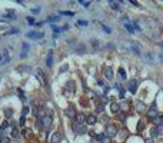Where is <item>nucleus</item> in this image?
<instances>
[{"mask_svg":"<svg viewBox=\"0 0 163 143\" xmlns=\"http://www.w3.org/2000/svg\"><path fill=\"white\" fill-rule=\"evenodd\" d=\"M106 135H107V137H115L117 135V129H116L115 124H107L106 126Z\"/></svg>","mask_w":163,"mask_h":143,"instance_id":"f257e3e1","label":"nucleus"},{"mask_svg":"<svg viewBox=\"0 0 163 143\" xmlns=\"http://www.w3.org/2000/svg\"><path fill=\"white\" fill-rule=\"evenodd\" d=\"M127 90H129L130 93H133V95L137 92V80H136V79L129 80V83H127Z\"/></svg>","mask_w":163,"mask_h":143,"instance_id":"f03ea898","label":"nucleus"},{"mask_svg":"<svg viewBox=\"0 0 163 143\" xmlns=\"http://www.w3.org/2000/svg\"><path fill=\"white\" fill-rule=\"evenodd\" d=\"M73 130L76 132V133H79V135H83V133H86V127L83 126V124H80V123H73Z\"/></svg>","mask_w":163,"mask_h":143,"instance_id":"7ed1b4c3","label":"nucleus"},{"mask_svg":"<svg viewBox=\"0 0 163 143\" xmlns=\"http://www.w3.org/2000/svg\"><path fill=\"white\" fill-rule=\"evenodd\" d=\"M29 50H30V46H29V43L24 42V43L22 44V53H20V57H22V59H26V57H27Z\"/></svg>","mask_w":163,"mask_h":143,"instance_id":"20e7f679","label":"nucleus"},{"mask_svg":"<svg viewBox=\"0 0 163 143\" xmlns=\"http://www.w3.org/2000/svg\"><path fill=\"white\" fill-rule=\"evenodd\" d=\"M130 49H132V52L135 53L136 56H140V55H142V49H140V46H139L136 42H130Z\"/></svg>","mask_w":163,"mask_h":143,"instance_id":"39448f33","label":"nucleus"},{"mask_svg":"<svg viewBox=\"0 0 163 143\" xmlns=\"http://www.w3.org/2000/svg\"><path fill=\"white\" fill-rule=\"evenodd\" d=\"M29 39H42L43 37V32H29L26 33Z\"/></svg>","mask_w":163,"mask_h":143,"instance_id":"423d86ee","label":"nucleus"},{"mask_svg":"<svg viewBox=\"0 0 163 143\" xmlns=\"http://www.w3.org/2000/svg\"><path fill=\"white\" fill-rule=\"evenodd\" d=\"M60 140H62V135L59 133V132H53V135L50 136V143H60Z\"/></svg>","mask_w":163,"mask_h":143,"instance_id":"0eeeda50","label":"nucleus"},{"mask_svg":"<svg viewBox=\"0 0 163 143\" xmlns=\"http://www.w3.org/2000/svg\"><path fill=\"white\" fill-rule=\"evenodd\" d=\"M64 115L67 116V117H76V109L73 106H69L67 109L64 110Z\"/></svg>","mask_w":163,"mask_h":143,"instance_id":"6e6552de","label":"nucleus"},{"mask_svg":"<svg viewBox=\"0 0 163 143\" xmlns=\"http://www.w3.org/2000/svg\"><path fill=\"white\" fill-rule=\"evenodd\" d=\"M156 115H157V109H156V104H153L147 110V116L149 117H155V120H156Z\"/></svg>","mask_w":163,"mask_h":143,"instance_id":"1a4fd4ad","label":"nucleus"},{"mask_svg":"<svg viewBox=\"0 0 163 143\" xmlns=\"http://www.w3.org/2000/svg\"><path fill=\"white\" fill-rule=\"evenodd\" d=\"M104 77L109 79V80H113L115 76H113V70H112L110 67H106V69H104Z\"/></svg>","mask_w":163,"mask_h":143,"instance_id":"9d476101","label":"nucleus"},{"mask_svg":"<svg viewBox=\"0 0 163 143\" xmlns=\"http://www.w3.org/2000/svg\"><path fill=\"white\" fill-rule=\"evenodd\" d=\"M52 124V117L50 116H44L43 119H42V126L43 127H49Z\"/></svg>","mask_w":163,"mask_h":143,"instance_id":"9b49d317","label":"nucleus"},{"mask_svg":"<svg viewBox=\"0 0 163 143\" xmlns=\"http://www.w3.org/2000/svg\"><path fill=\"white\" fill-rule=\"evenodd\" d=\"M17 72H19V73H29V72H32V67L30 66H19L17 67Z\"/></svg>","mask_w":163,"mask_h":143,"instance_id":"f8f14e48","label":"nucleus"},{"mask_svg":"<svg viewBox=\"0 0 163 143\" xmlns=\"http://www.w3.org/2000/svg\"><path fill=\"white\" fill-rule=\"evenodd\" d=\"M36 75H37V77H39V80H42L44 84H47V82H46V77H44V73L40 70V69H37L36 70Z\"/></svg>","mask_w":163,"mask_h":143,"instance_id":"ddd939ff","label":"nucleus"},{"mask_svg":"<svg viewBox=\"0 0 163 143\" xmlns=\"http://www.w3.org/2000/svg\"><path fill=\"white\" fill-rule=\"evenodd\" d=\"M135 107L139 110V112H143L144 109H146V106H144V103H142V102H139V100H136L135 102Z\"/></svg>","mask_w":163,"mask_h":143,"instance_id":"4468645a","label":"nucleus"},{"mask_svg":"<svg viewBox=\"0 0 163 143\" xmlns=\"http://www.w3.org/2000/svg\"><path fill=\"white\" fill-rule=\"evenodd\" d=\"M96 115H89L87 117H86V122H87V124H95L96 123Z\"/></svg>","mask_w":163,"mask_h":143,"instance_id":"2eb2a0df","label":"nucleus"},{"mask_svg":"<svg viewBox=\"0 0 163 143\" xmlns=\"http://www.w3.org/2000/svg\"><path fill=\"white\" fill-rule=\"evenodd\" d=\"M76 120H77V123H80V124H83L84 122H86V116L83 115V113H79V115H76V117H75Z\"/></svg>","mask_w":163,"mask_h":143,"instance_id":"dca6fc26","label":"nucleus"},{"mask_svg":"<svg viewBox=\"0 0 163 143\" xmlns=\"http://www.w3.org/2000/svg\"><path fill=\"white\" fill-rule=\"evenodd\" d=\"M46 64H47V67H52V64H53V52H50L49 55H47V59H46Z\"/></svg>","mask_w":163,"mask_h":143,"instance_id":"f3484780","label":"nucleus"},{"mask_svg":"<svg viewBox=\"0 0 163 143\" xmlns=\"http://www.w3.org/2000/svg\"><path fill=\"white\" fill-rule=\"evenodd\" d=\"M109 6H110L113 10H119L120 9V3L119 2H113V0H112V2H109Z\"/></svg>","mask_w":163,"mask_h":143,"instance_id":"a211bd4d","label":"nucleus"},{"mask_svg":"<svg viewBox=\"0 0 163 143\" xmlns=\"http://www.w3.org/2000/svg\"><path fill=\"white\" fill-rule=\"evenodd\" d=\"M37 117H40V116H43V113H44V110H43V107H36L34 109V112H33Z\"/></svg>","mask_w":163,"mask_h":143,"instance_id":"6ab92c4d","label":"nucleus"},{"mask_svg":"<svg viewBox=\"0 0 163 143\" xmlns=\"http://www.w3.org/2000/svg\"><path fill=\"white\" fill-rule=\"evenodd\" d=\"M119 109H120V106H119L117 103H112V104H110V110H112V113H117Z\"/></svg>","mask_w":163,"mask_h":143,"instance_id":"aec40b11","label":"nucleus"},{"mask_svg":"<svg viewBox=\"0 0 163 143\" xmlns=\"http://www.w3.org/2000/svg\"><path fill=\"white\" fill-rule=\"evenodd\" d=\"M119 77L122 79V80H126V77H127V76H126V70L124 69H119Z\"/></svg>","mask_w":163,"mask_h":143,"instance_id":"412c9836","label":"nucleus"},{"mask_svg":"<svg viewBox=\"0 0 163 143\" xmlns=\"http://www.w3.org/2000/svg\"><path fill=\"white\" fill-rule=\"evenodd\" d=\"M90 43H92V46H93V49H95V50H97V47H99V44H100L97 39H92V42H90Z\"/></svg>","mask_w":163,"mask_h":143,"instance_id":"4be33fe9","label":"nucleus"},{"mask_svg":"<svg viewBox=\"0 0 163 143\" xmlns=\"http://www.w3.org/2000/svg\"><path fill=\"white\" fill-rule=\"evenodd\" d=\"M124 27L127 29V32L129 33H133L135 32V27H133V24H129V23H124Z\"/></svg>","mask_w":163,"mask_h":143,"instance_id":"5701e85b","label":"nucleus"},{"mask_svg":"<svg viewBox=\"0 0 163 143\" xmlns=\"http://www.w3.org/2000/svg\"><path fill=\"white\" fill-rule=\"evenodd\" d=\"M59 20H60V17H57V16H50L49 19H47L49 23H52V22H59Z\"/></svg>","mask_w":163,"mask_h":143,"instance_id":"b1692460","label":"nucleus"},{"mask_svg":"<svg viewBox=\"0 0 163 143\" xmlns=\"http://www.w3.org/2000/svg\"><path fill=\"white\" fill-rule=\"evenodd\" d=\"M103 110H104V106H103V103H100V104L97 103V106H96V112H97V113H102Z\"/></svg>","mask_w":163,"mask_h":143,"instance_id":"393cba45","label":"nucleus"},{"mask_svg":"<svg viewBox=\"0 0 163 143\" xmlns=\"http://www.w3.org/2000/svg\"><path fill=\"white\" fill-rule=\"evenodd\" d=\"M76 49H77V52H79V53H84V44H77V46H76Z\"/></svg>","mask_w":163,"mask_h":143,"instance_id":"a878e982","label":"nucleus"},{"mask_svg":"<svg viewBox=\"0 0 163 143\" xmlns=\"http://www.w3.org/2000/svg\"><path fill=\"white\" fill-rule=\"evenodd\" d=\"M60 14H64V16H75V13H73V12H64V10H62V12H60Z\"/></svg>","mask_w":163,"mask_h":143,"instance_id":"bb28decb","label":"nucleus"},{"mask_svg":"<svg viewBox=\"0 0 163 143\" xmlns=\"http://www.w3.org/2000/svg\"><path fill=\"white\" fill-rule=\"evenodd\" d=\"M77 26H87L86 20H77Z\"/></svg>","mask_w":163,"mask_h":143,"instance_id":"cd10ccee","label":"nucleus"},{"mask_svg":"<svg viewBox=\"0 0 163 143\" xmlns=\"http://www.w3.org/2000/svg\"><path fill=\"white\" fill-rule=\"evenodd\" d=\"M100 24H102V23H100ZM102 27H103V30H104L106 33H112V29H109L107 26H104V24H102Z\"/></svg>","mask_w":163,"mask_h":143,"instance_id":"c85d7f7f","label":"nucleus"},{"mask_svg":"<svg viewBox=\"0 0 163 143\" xmlns=\"http://www.w3.org/2000/svg\"><path fill=\"white\" fill-rule=\"evenodd\" d=\"M17 93H19V95H20V99H22L23 102H26V97H24V95H23V92L20 90V89H19V90H17Z\"/></svg>","mask_w":163,"mask_h":143,"instance_id":"c756f323","label":"nucleus"},{"mask_svg":"<svg viewBox=\"0 0 163 143\" xmlns=\"http://www.w3.org/2000/svg\"><path fill=\"white\" fill-rule=\"evenodd\" d=\"M0 143H10V139L9 137H2L0 139Z\"/></svg>","mask_w":163,"mask_h":143,"instance_id":"7c9ffc66","label":"nucleus"},{"mask_svg":"<svg viewBox=\"0 0 163 143\" xmlns=\"http://www.w3.org/2000/svg\"><path fill=\"white\" fill-rule=\"evenodd\" d=\"M52 29H53V32H54V33H59V32H60V30H63V29H62V27H57V26H53V27H52Z\"/></svg>","mask_w":163,"mask_h":143,"instance_id":"2f4dec72","label":"nucleus"},{"mask_svg":"<svg viewBox=\"0 0 163 143\" xmlns=\"http://www.w3.org/2000/svg\"><path fill=\"white\" fill-rule=\"evenodd\" d=\"M157 132H159V135H163V124H159L157 126Z\"/></svg>","mask_w":163,"mask_h":143,"instance_id":"473e14b6","label":"nucleus"},{"mask_svg":"<svg viewBox=\"0 0 163 143\" xmlns=\"http://www.w3.org/2000/svg\"><path fill=\"white\" fill-rule=\"evenodd\" d=\"M17 32H19V29H16V27H13L12 30H9V32H7V34H13V33H17Z\"/></svg>","mask_w":163,"mask_h":143,"instance_id":"72a5a7b5","label":"nucleus"},{"mask_svg":"<svg viewBox=\"0 0 163 143\" xmlns=\"http://www.w3.org/2000/svg\"><path fill=\"white\" fill-rule=\"evenodd\" d=\"M67 90H73V82H69L67 83Z\"/></svg>","mask_w":163,"mask_h":143,"instance_id":"f704fd0d","label":"nucleus"},{"mask_svg":"<svg viewBox=\"0 0 163 143\" xmlns=\"http://www.w3.org/2000/svg\"><path fill=\"white\" fill-rule=\"evenodd\" d=\"M7 126H9V122H7V120H6V122H3V123H2V130H3V129H6Z\"/></svg>","mask_w":163,"mask_h":143,"instance_id":"c9c22d12","label":"nucleus"},{"mask_svg":"<svg viewBox=\"0 0 163 143\" xmlns=\"http://www.w3.org/2000/svg\"><path fill=\"white\" fill-rule=\"evenodd\" d=\"M27 113H29V107H23V112H22L23 117H24V115H27Z\"/></svg>","mask_w":163,"mask_h":143,"instance_id":"e433bc0d","label":"nucleus"},{"mask_svg":"<svg viewBox=\"0 0 163 143\" xmlns=\"http://www.w3.org/2000/svg\"><path fill=\"white\" fill-rule=\"evenodd\" d=\"M152 136L155 137V136H159V132H157V129H153L152 130Z\"/></svg>","mask_w":163,"mask_h":143,"instance_id":"4c0bfd02","label":"nucleus"},{"mask_svg":"<svg viewBox=\"0 0 163 143\" xmlns=\"http://www.w3.org/2000/svg\"><path fill=\"white\" fill-rule=\"evenodd\" d=\"M27 23H30V24H34V19H33V17H27Z\"/></svg>","mask_w":163,"mask_h":143,"instance_id":"58836bf2","label":"nucleus"},{"mask_svg":"<svg viewBox=\"0 0 163 143\" xmlns=\"http://www.w3.org/2000/svg\"><path fill=\"white\" fill-rule=\"evenodd\" d=\"M17 135H19V133H17V130L13 129V130H12V136H13V137H17Z\"/></svg>","mask_w":163,"mask_h":143,"instance_id":"ea45409f","label":"nucleus"},{"mask_svg":"<svg viewBox=\"0 0 163 143\" xmlns=\"http://www.w3.org/2000/svg\"><path fill=\"white\" fill-rule=\"evenodd\" d=\"M80 3H82V4H83L84 7H87V6H90V2H80Z\"/></svg>","mask_w":163,"mask_h":143,"instance_id":"a19ab883","label":"nucleus"},{"mask_svg":"<svg viewBox=\"0 0 163 143\" xmlns=\"http://www.w3.org/2000/svg\"><path fill=\"white\" fill-rule=\"evenodd\" d=\"M159 59H160V62H162V63H163V52H162V53H160V56H159Z\"/></svg>","mask_w":163,"mask_h":143,"instance_id":"79ce46f5","label":"nucleus"},{"mask_svg":"<svg viewBox=\"0 0 163 143\" xmlns=\"http://www.w3.org/2000/svg\"><path fill=\"white\" fill-rule=\"evenodd\" d=\"M146 143H153V140H152V139H147V140H146Z\"/></svg>","mask_w":163,"mask_h":143,"instance_id":"37998d69","label":"nucleus"},{"mask_svg":"<svg viewBox=\"0 0 163 143\" xmlns=\"http://www.w3.org/2000/svg\"><path fill=\"white\" fill-rule=\"evenodd\" d=\"M2 136H3V130L0 129V139H2Z\"/></svg>","mask_w":163,"mask_h":143,"instance_id":"c03bdc74","label":"nucleus"},{"mask_svg":"<svg viewBox=\"0 0 163 143\" xmlns=\"http://www.w3.org/2000/svg\"><path fill=\"white\" fill-rule=\"evenodd\" d=\"M162 47H163V42H162Z\"/></svg>","mask_w":163,"mask_h":143,"instance_id":"a18cd8bd","label":"nucleus"}]
</instances>
